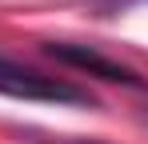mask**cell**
I'll return each instance as SVG.
<instances>
[{
	"label": "cell",
	"instance_id": "obj_1",
	"mask_svg": "<svg viewBox=\"0 0 148 144\" xmlns=\"http://www.w3.org/2000/svg\"><path fill=\"white\" fill-rule=\"evenodd\" d=\"M0 96L12 100H36V104H88V92H80L68 80L44 76L36 68H24L8 56H0Z\"/></svg>",
	"mask_w": 148,
	"mask_h": 144
},
{
	"label": "cell",
	"instance_id": "obj_3",
	"mask_svg": "<svg viewBox=\"0 0 148 144\" xmlns=\"http://www.w3.org/2000/svg\"><path fill=\"white\" fill-rule=\"evenodd\" d=\"M80 144H88V140H80Z\"/></svg>",
	"mask_w": 148,
	"mask_h": 144
},
{
	"label": "cell",
	"instance_id": "obj_2",
	"mask_svg": "<svg viewBox=\"0 0 148 144\" xmlns=\"http://www.w3.org/2000/svg\"><path fill=\"white\" fill-rule=\"evenodd\" d=\"M48 56H56L60 64L84 68L92 76H100V80H112V84H128V88L144 84L132 68H124V64H116V60H108V56H100L96 48H84V44H48Z\"/></svg>",
	"mask_w": 148,
	"mask_h": 144
}]
</instances>
